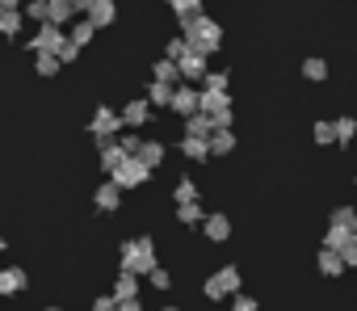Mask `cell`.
Returning a JSON list of instances; mask_svg holds the SVG:
<instances>
[{
    "label": "cell",
    "instance_id": "cell-13",
    "mask_svg": "<svg viewBox=\"0 0 357 311\" xmlns=\"http://www.w3.org/2000/svg\"><path fill=\"white\" fill-rule=\"evenodd\" d=\"M202 232H206V240L223 244V240L231 236V219H227V215H206V219H202Z\"/></svg>",
    "mask_w": 357,
    "mask_h": 311
},
{
    "label": "cell",
    "instance_id": "cell-39",
    "mask_svg": "<svg viewBox=\"0 0 357 311\" xmlns=\"http://www.w3.org/2000/svg\"><path fill=\"white\" fill-rule=\"evenodd\" d=\"M202 89H215V93H227V72H211L202 80Z\"/></svg>",
    "mask_w": 357,
    "mask_h": 311
},
{
    "label": "cell",
    "instance_id": "cell-24",
    "mask_svg": "<svg viewBox=\"0 0 357 311\" xmlns=\"http://www.w3.org/2000/svg\"><path fill=\"white\" fill-rule=\"evenodd\" d=\"M202 219H206L202 202H185V206H176V223H185V227H202Z\"/></svg>",
    "mask_w": 357,
    "mask_h": 311
},
{
    "label": "cell",
    "instance_id": "cell-3",
    "mask_svg": "<svg viewBox=\"0 0 357 311\" xmlns=\"http://www.w3.org/2000/svg\"><path fill=\"white\" fill-rule=\"evenodd\" d=\"M240 282H244V278H240V269H236V265H223V269H215V273L206 278V286H202V290H206V298H211V303H223V298L240 294Z\"/></svg>",
    "mask_w": 357,
    "mask_h": 311
},
{
    "label": "cell",
    "instance_id": "cell-7",
    "mask_svg": "<svg viewBox=\"0 0 357 311\" xmlns=\"http://www.w3.org/2000/svg\"><path fill=\"white\" fill-rule=\"evenodd\" d=\"M176 72H181V84H202V80L211 76V63H206V55L185 51V59L176 63Z\"/></svg>",
    "mask_w": 357,
    "mask_h": 311
},
{
    "label": "cell",
    "instance_id": "cell-11",
    "mask_svg": "<svg viewBox=\"0 0 357 311\" xmlns=\"http://www.w3.org/2000/svg\"><path fill=\"white\" fill-rule=\"evenodd\" d=\"M84 22H89L93 30H105V26L118 22V5H114V0H93V9L84 13Z\"/></svg>",
    "mask_w": 357,
    "mask_h": 311
},
{
    "label": "cell",
    "instance_id": "cell-14",
    "mask_svg": "<svg viewBox=\"0 0 357 311\" xmlns=\"http://www.w3.org/2000/svg\"><path fill=\"white\" fill-rule=\"evenodd\" d=\"M76 17V9H72V0H47V26H68Z\"/></svg>",
    "mask_w": 357,
    "mask_h": 311
},
{
    "label": "cell",
    "instance_id": "cell-8",
    "mask_svg": "<svg viewBox=\"0 0 357 311\" xmlns=\"http://www.w3.org/2000/svg\"><path fill=\"white\" fill-rule=\"evenodd\" d=\"M118 118H122V126H126V130H139V126H147V122H151V105H147V97H135V101H126V105L118 109Z\"/></svg>",
    "mask_w": 357,
    "mask_h": 311
},
{
    "label": "cell",
    "instance_id": "cell-4",
    "mask_svg": "<svg viewBox=\"0 0 357 311\" xmlns=\"http://www.w3.org/2000/svg\"><path fill=\"white\" fill-rule=\"evenodd\" d=\"M147 177H151V169H147L143 160H135V156H126V160H122V165L109 173V181H114L118 190H139Z\"/></svg>",
    "mask_w": 357,
    "mask_h": 311
},
{
    "label": "cell",
    "instance_id": "cell-44",
    "mask_svg": "<svg viewBox=\"0 0 357 311\" xmlns=\"http://www.w3.org/2000/svg\"><path fill=\"white\" fill-rule=\"evenodd\" d=\"M114 311H143V303H139V298H122Z\"/></svg>",
    "mask_w": 357,
    "mask_h": 311
},
{
    "label": "cell",
    "instance_id": "cell-28",
    "mask_svg": "<svg viewBox=\"0 0 357 311\" xmlns=\"http://www.w3.org/2000/svg\"><path fill=\"white\" fill-rule=\"evenodd\" d=\"M198 185L190 181V177H181V181H176V190H172V198H176V206H185V202H198Z\"/></svg>",
    "mask_w": 357,
    "mask_h": 311
},
{
    "label": "cell",
    "instance_id": "cell-27",
    "mask_svg": "<svg viewBox=\"0 0 357 311\" xmlns=\"http://www.w3.org/2000/svg\"><path fill=\"white\" fill-rule=\"evenodd\" d=\"M164 5H172L181 22H190V17H202V0H164Z\"/></svg>",
    "mask_w": 357,
    "mask_h": 311
},
{
    "label": "cell",
    "instance_id": "cell-29",
    "mask_svg": "<svg viewBox=\"0 0 357 311\" xmlns=\"http://www.w3.org/2000/svg\"><path fill=\"white\" fill-rule=\"evenodd\" d=\"M303 76L307 80H328V59H319V55H311V59H303Z\"/></svg>",
    "mask_w": 357,
    "mask_h": 311
},
{
    "label": "cell",
    "instance_id": "cell-22",
    "mask_svg": "<svg viewBox=\"0 0 357 311\" xmlns=\"http://www.w3.org/2000/svg\"><path fill=\"white\" fill-rule=\"evenodd\" d=\"M227 151H236V135H231V126H219L211 135V156H227Z\"/></svg>",
    "mask_w": 357,
    "mask_h": 311
},
{
    "label": "cell",
    "instance_id": "cell-20",
    "mask_svg": "<svg viewBox=\"0 0 357 311\" xmlns=\"http://www.w3.org/2000/svg\"><path fill=\"white\" fill-rule=\"evenodd\" d=\"M353 240H357V232H340V227H328V232H324V248H328V252H344Z\"/></svg>",
    "mask_w": 357,
    "mask_h": 311
},
{
    "label": "cell",
    "instance_id": "cell-42",
    "mask_svg": "<svg viewBox=\"0 0 357 311\" xmlns=\"http://www.w3.org/2000/svg\"><path fill=\"white\" fill-rule=\"evenodd\" d=\"M114 307H118L114 294H97V298H93V311H114Z\"/></svg>",
    "mask_w": 357,
    "mask_h": 311
},
{
    "label": "cell",
    "instance_id": "cell-49",
    "mask_svg": "<svg viewBox=\"0 0 357 311\" xmlns=\"http://www.w3.org/2000/svg\"><path fill=\"white\" fill-rule=\"evenodd\" d=\"M0 252H5V236H0Z\"/></svg>",
    "mask_w": 357,
    "mask_h": 311
},
{
    "label": "cell",
    "instance_id": "cell-43",
    "mask_svg": "<svg viewBox=\"0 0 357 311\" xmlns=\"http://www.w3.org/2000/svg\"><path fill=\"white\" fill-rule=\"evenodd\" d=\"M340 261H344V269H349V265H357V240H353V244L340 252Z\"/></svg>",
    "mask_w": 357,
    "mask_h": 311
},
{
    "label": "cell",
    "instance_id": "cell-9",
    "mask_svg": "<svg viewBox=\"0 0 357 311\" xmlns=\"http://www.w3.org/2000/svg\"><path fill=\"white\" fill-rule=\"evenodd\" d=\"M26 286H30V278H26L22 265H0V298H13V294H22Z\"/></svg>",
    "mask_w": 357,
    "mask_h": 311
},
{
    "label": "cell",
    "instance_id": "cell-2",
    "mask_svg": "<svg viewBox=\"0 0 357 311\" xmlns=\"http://www.w3.org/2000/svg\"><path fill=\"white\" fill-rule=\"evenodd\" d=\"M155 269V240L147 236H135V240H122V273H151Z\"/></svg>",
    "mask_w": 357,
    "mask_h": 311
},
{
    "label": "cell",
    "instance_id": "cell-30",
    "mask_svg": "<svg viewBox=\"0 0 357 311\" xmlns=\"http://www.w3.org/2000/svg\"><path fill=\"white\" fill-rule=\"evenodd\" d=\"M93 34H97V30H93V26H89V22H76V26H72V34H68V43H72V47H80V51H84V47H89V43H93Z\"/></svg>",
    "mask_w": 357,
    "mask_h": 311
},
{
    "label": "cell",
    "instance_id": "cell-23",
    "mask_svg": "<svg viewBox=\"0 0 357 311\" xmlns=\"http://www.w3.org/2000/svg\"><path fill=\"white\" fill-rule=\"evenodd\" d=\"M328 227H340V232H357V211L353 206H336L328 215Z\"/></svg>",
    "mask_w": 357,
    "mask_h": 311
},
{
    "label": "cell",
    "instance_id": "cell-47",
    "mask_svg": "<svg viewBox=\"0 0 357 311\" xmlns=\"http://www.w3.org/2000/svg\"><path fill=\"white\" fill-rule=\"evenodd\" d=\"M160 311H181V307H172V303H168V307H160Z\"/></svg>",
    "mask_w": 357,
    "mask_h": 311
},
{
    "label": "cell",
    "instance_id": "cell-33",
    "mask_svg": "<svg viewBox=\"0 0 357 311\" xmlns=\"http://www.w3.org/2000/svg\"><path fill=\"white\" fill-rule=\"evenodd\" d=\"M59 68H63V63H59L55 55H38V59H34V72H38V76H47V80H51Z\"/></svg>",
    "mask_w": 357,
    "mask_h": 311
},
{
    "label": "cell",
    "instance_id": "cell-21",
    "mask_svg": "<svg viewBox=\"0 0 357 311\" xmlns=\"http://www.w3.org/2000/svg\"><path fill=\"white\" fill-rule=\"evenodd\" d=\"M151 80H160V84H181V72H176V63L172 59H155V68H151Z\"/></svg>",
    "mask_w": 357,
    "mask_h": 311
},
{
    "label": "cell",
    "instance_id": "cell-18",
    "mask_svg": "<svg viewBox=\"0 0 357 311\" xmlns=\"http://www.w3.org/2000/svg\"><path fill=\"white\" fill-rule=\"evenodd\" d=\"M135 160H143L147 169H160V160H164V143H160V139H143V147H139Z\"/></svg>",
    "mask_w": 357,
    "mask_h": 311
},
{
    "label": "cell",
    "instance_id": "cell-1",
    "mask_svg": "<svg viewBox=\"0 0 357 311\" xmlns=\"http://www.w3.org/2000/svg\"><path fill=\"white\" fill-rule=\"evenodd\" d=\"M181 38H185V47L194 51V55H215L219 47H223V26L219 22H211L206 13L202 17H190V22H181Z\"/></svg>",
    "mask_w": 357,
    "mask_h": 311
},
{
    "label": "cell",
    "instance_id": "cell-6",
    "mask_svg": "<svg viewBox=\"0 0 357 311\" xmlns=\"http://www.w3.org/2000/svg\"><path fill=\"white\" fill-rule=\"evenodd\" d=\"M89 130H93V139H114V135H122V118H118V109H109V105H97V109H93V122H89Z\"/></svg>",
    "mask_w": 357,
    "mask_h": 311
},
{
    "label": "cell",
    "instance_id": "cell-45",
    "mask_svg": "<svg viewBox=\"0 0 357 311\" xmlns=\"http://www.w3.org/2000/svg\"><path fill=\"white\" fill-rule=\"evenodd\" d=\"M72 9H76V17H84L93 9V0H72Z\"/></svg>",
    "mask_w": 357,
    "mask_h": 311
},
{
    "label": "cell",
    "instance_id": "cell-5",
    "mask_svg": "<svg viewBox=\"0 0 357 311\" xmlns=\"http://www.w3.org/2000/svg\"><path fill=\"white\" fill-rule=\"evenodd\" d=\"M63 43H68V34H63L59 26H38V34H34L26 47H30L34 55H59V47H63Z\"/></svg>",
    "mask_w": 357,
    "mask_h": 311
},
{
    "label": "cell",
    "instance_id": "cell-36",
    "mask_svg": "<svg viewBox=\"0 0 357 311\" xmlns=\"http://www.w3.org/2000/svg\"><path fill=\"white\" fill-rule=\"evenodd\" d=\"M147 282H151V290H168V286H172V273H168L164 265H155V269L147 273Z\"/></svg>",
    "mask_w": 357,
    "mask_h": 311
},
{
    "label": "cell",
    "instance_id": "cell-26",
    "mask_svg": "<svg viewBox=\"0 0 357 311\" xmlns=\"http://www.w3.org/2000/svg\"><path fill=\"white\" fill-rule=\"evenodd\" d=\"M319 273H324V278H340V273H344V261H340V252H328V248H319Z\"/></svg>",
    "mask_w": 357,
    "mask_h": 311
},
{
    "label": "cell",
    "instance_id": "cell-12",
    "mask_svg": "<svg viewBox=\"0 0 357 311\" xmlns=\"http://www.w3.org/2000/svg\"><path fill=\"white\" fill-rule=\"evenodd\" d=\"M93 206H97V211H105V215H114V211L122 206V190H118L114 181L97 185V194H93Z\"/></svg>",
    "mask_w": 357,
    "mask_h": 311
},
{
    "label": "cell",
    "instance_id": "cell-15",
    "mask_svg": "<svg viewBox=\"0 0 357 311\" xmlns=\"http://www.w3.org/2000/svg\"><path fill=\"white\" fill-rule=\"evenodd\" d=\"M97 147H101V169L105 173H114L126 156H122V147H118V139H97Z\"/></svg>",
    "mask_w": 357,
    "mask_h": 311
},
{
    "label": "cell",
    "instance_id": "cell-46",
    "mask_svg": "<svg viewBox=\"0 0 357 311\" xmlns=\"http://www.w3.org/2000/svg\"><path fill=\"white\" fill-rule=\"evenodd\" d=\"M22 9V0H0V13H17Z\"/></svg>",
    "mask_w": 357,
    "mask_h": 311
},
{
    "label": "cell",
    "instance_id": "cell-35",
    "mask_svg": "<svg viewBox=\"0 0 357 311\" xmlns=\"http://www.w3.org/2000/svg\"><path fill=\"white\" fill-rule=\"evenodd\" d=\"M118 147H122V156H139V147H143L139 130H126V135H118Z\"/></svg>",
    "mask_w": 357,
    "mask_h": 311
},
{
    "label": "cell",
    "instance_id": "cell-10",
    "mask_svg": "<svg viewBox=\"0 0 357 311\" xmlns=\"http://www.w3.org/2000/svg\"><path fill=\"white\" fill-rule=\"evenodd\" d=\"M168 109H172V114H181V118H194V114H198V89H194V84H176Z\"/></svg>",
    "mask_w": 357,
    "mask_h": 311
},
{
    "label": "cell",
    "instance_id": "cell-38",
    "mask_svg": "<svg viewBox=\"0 0 357 311\" xmlns=\"http://www.w3.org/2000/svg\"><path fill=\"white\" fill-rule=\"evenodd\" d=\"M185 51H190V47H185V38H172V43L164 47V59H172V63H181V59H185Z\"/></svg>",
    "mask_w": 357,
    "mask_h": 311
},
{
    "label": "cell",
    "instance_id": "cell-16",
    "mask_svg": "<svg viewBox=\"0 0 357 311\" xmlns=\"http://www.w3.org/2000/svg\"><path fill=\"white\" fill-rule=\"evenodd\" d=\"M219 126H215V118H206V114H194V118H185V135L190 139H211Z\"/></svg>",
    "mask_w": 357,
    "mask_h": 311
},
{
    "label": "cell",
    "instance_id": "cell-37",
    "mask_svg": "<svg viewBox=\"0 0 357 311\" xmlns=\"http://www.w3.org/2000/svg\"><path fill=\"white\" fill-rule=\"evenodd\" d=\"M26 22L47 26V0H30V5H26Z\"/></svg>",
    "mask_w": 357,
    "mask_h": 311
},
{
    "label": "cell",
    "instance_id": "cell-25",
    "mask_svg": "<svg viewBox=\"0 0 357 311\" xmlns=\"http://www.w3.org/2000/svg\"><path fill=\"white\" fill-rule=\"evenodd\" d=\"M147 105H155V109L172 105V84H160V80H151V84H147Z\"/></svg>",
    "mask_w": 357,
    "mask_h": 311
},
{
    "label": "cell",
    "instance_id": "cell-34",
    "mask_svg": "<svg viewBox=\"0 0 357 311\" xmlns=\"http://www.w3.org/2000/svg\"><path fill=\"white\" fill-rule=\"evenodd\" d=\"M311 135H315V143H319V147L336 143V126H332V122H315V126H311Z\"/></svg>",
    "mask_w": 357,
    "mask_h": 311
},
{
    "label": "cell",
    "instance_id": "cell-32",
    "mask_svg": "<svg viewBox=\"0 0 357 311\" xmlns=\"http://www.w3.org/2000/svg\"><path fill=\"white\" fill-rule=\"evenodd\" d=\"M0 34H9V38L22 34V9L17 13H0Z\"/></svg>",
    "mask_w": 357,
    "mask_h": 311
},
{
    "label": "cell",
    "instance_id": "cell-19",
    "mask_svg": "<svg viewBox=\"0 0 357 311\" xmlns=\"http://www.w3.org/2000/svg\"><path fill=\"white\" fill-rule=\"evenodd\" d=\"M181 156L185 160H211V139H181Z\"/></svg>",
    "mask_w": 357,
    "mask_h": 311
},
{
    "label": "cell",
    "instance_id": "cell-40",
    "mask_svg": "<svg viewBox=\"0 0 357 311\" xmlns=\"http://www.w3.org/2000/svg\"><path fill=\"white\" fill-rule=\"evenodd\" d=\"M231 311H257V298L240 290V294H231Z\"/></svg>",
    "mask_w": 357,
    "mask_h": 311
},
{
    "label": "cell",
    "instance_id": "cell-48",
    "mask_svg": "<svg viewBox=\"0 0 357 311\" xmlns=\"http://www.w3.org/2000/svg\"><path fill=\"white\" fill-rule=\"evenodd\" d=\"M43 311H68V307H43Z\"/></svg>",
    "mask_w": 357,
    "mask_h": 311
},
{
    "label": "cell",
    "instance_id": "cell-17",
    "mask_svg": "<svg viewBox=\"0 0 357 311\" xmlns=\"http://www.w3.org/2000/svg\"><path fill=\"white\" fill-rule=\"evenodd\" d=\"M109 294H114V303H122V298H139V278L118 269V282H114V290H109Z\"/></svg>",
    "mask_w": 357,
    "mask_h": 311
},
{
    "label": "cell",
    "instance_id": "cell-31",
    "mask_svg": "<svg viewBox=\"0 0 357 311\" xmlns=\"http://www.w3.org/2000/svg\"><path fill=\"white\" fill-rule=\"evenodd\" d=\"M332 126H336V143H353V135H357V118H336Z\"/></svg>",
    "mask_w": 357,
    "mask_h": 311
},
{
    "label": "cell",
    "instance_id": "cell-41",
    "mask_svg": "<svg viewBox=\"0 0 357 311\" xmlns=\"http://www.w3.org/2000/svg\"><path fill=\"white\" fill-rule=\"evenodd\" d=\"M55 59H59V63H76V59H80V47H72V43H63Z\"/></svg>",
    "mask_w": 357,
    "mask_h": 311
}]
</instances>
